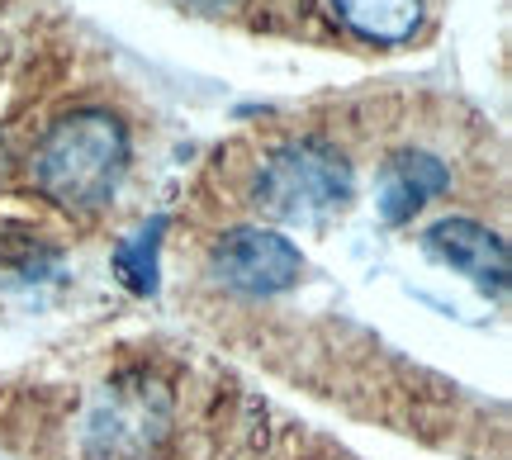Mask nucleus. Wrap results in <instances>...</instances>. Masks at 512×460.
I'll return each instance as SVG.
<instances>
[{
    "mask_svg": "<svg viewBox=\"0 0 512 460\" xmlns=\"http://www.w3.org/2000/svg\"><path fill=\"white\" fill-rule=\"evenodd\" d=\"M209 276L233 295L271 299L304 280V252L275 228H228L209 247Z\"/></svg>",
    "mask_w": 512,
    "mask_h": 460,
    "instance_id": "20e7f679",
    "label": "nucleus"
},
{
    "mask_svg": "<svg viewBox=\"0 0 512 460\" xmlns=\"http://www.w3.org/2000/svg\"><path fill=\"white\" fill-rule=\"evenodd\" d=\"M451 185V171L432 152H394L380 166V185H375V209L384 223H408L418 209L437 200Z\"/></svg>",
    "mask_w": 512,
    "mask_h": 460,
    "instance_id": "423d86ee",
    "label": "nucleus"
},
{
    "mask_svg": "<svg viewBox=\"0 0 512 460\" xmlns=\"http://www.w3.org/2000/svg\"><path fill=\"white\" fill-rule=\"evenodd\" d=\"M181 10H195V15H219L228 5H238V0H176Z\"/></svg>",
    "mask_w": 512,
    "mask_h": 460,
    "instance_id": "6e6552de",
    "label": "nucleus"
},
{
    "mask_svg": "<svg viewBox=\"0 0 512 460\" xmlns=\"http://www.w3.org/2000/svg\"><path fill=\"white\" fill-rule=\"evenodd\" d=\"M356 195V171L347 152L328 138H290L266 152L252 176V204L266 219L318 223L342 214Z\"/></svg>",
    "mask_w": 512,
    "mask_h": 460,
    "instance_id": "f03ea898",
    "label": "nucleus"
},
{
    "mask_svg": "<svg viewBox=\"0 0 512 460\" xmlns=\"http://www.w3.org/2000/svg\"><path fill=\"white\" fill-rule=\"evenodd\" d=\"M427 257H437L441 266H451L456 276L475 280L479 290H503L508 285V242L494 228H484L475 219H441L422 233Z\"/></svg>",
    "mask_w": 512,
    "mask_h": 460,
    "instance_id": "39448f33",
    "label": "nucleus"
},
{
    "mask_svg": "<svg viewBox=\"0 0 512 460\" xmlns=\"http://www.w3.org/2000/svg\"><path fill=\"white\" fill-rule=\"evenodd\" d=\"M171 432V394L147 375H119L95 394L86 460H157Z\"/></svg>",
    "mask_w": 512,
    "mask_h": 460,
    "instance_id": "7ed1b4c3",
    "label": "nucleus"
},
{
    "mask_svg": "<svg viewBox=\"0 0 512 460\" xmlns=\"http://www.w3.org/2000/svg\"><path fill=\"white\" fill-rule=\"evenodd\" d=\"M427 0H332V15L366 43H403L418 34Z\"/></svg>",
    "mask_w": 512,
    "mask_h": 460,
    "instance_id": "0eeeda50",
    "label": "nucleus"
},
{
    "mask_svg": "<svg viewBox=\"0 0 512 460\" xmlns=\"http://www.w3.org/2000/svg\"><path fill=\"white\" fill-rule=\"evenodd\" d=\"M29 171H34V185L53 204L72 209V214H95L124 185L128 124L114 110H100V105L62 114L38 138Z\"/></svg>",
    "mask_w": 512,
    "mask_h": 460,
    "instance_id": "f257e3e1",
    "label": "nucleus"
}]
</instances>
